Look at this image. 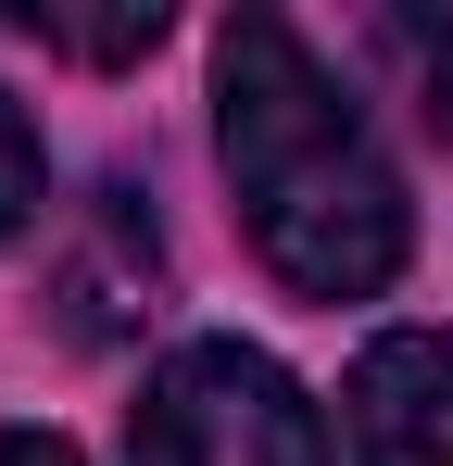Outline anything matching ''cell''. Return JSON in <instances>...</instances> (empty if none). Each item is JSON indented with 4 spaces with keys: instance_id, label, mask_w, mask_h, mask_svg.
I'll return each instance as SVG.
<instances>
[{
    "instance_id": "obj_6",
    "label": "cell",
    "mask_w": 453,
    "mask_h": 466,
    "mask_svg": "<svg viewBox=\"0 0 453 466\" xmlns=\"http://www.w3.org/2000/svg\"><path fill=\"white\" fill-rule=\"evenodd\" d=\"M38 215V127H25V101L0 88V239H25Z\"/></svg>"
},
{
    "instance_id": "obj_4",
    "label": "cell",
    "mask_w": 453,
    "mask_h": 466,
    "mask_svg": "<svg viewBox=\"0 0 453 466\" xmlns=\"http://www.w3.org/2000/svg\"><path fill=\"white\" fill-rule=\"evenodd\" d=\"M366 38H378V64L403 76V101L453 139V13H378Z\"/></svg>"
},
{
    "instance_id": "obj_5",
    "label": "cell",
    "mask_w": 453,
    "mask_h": 466,
    "mask_svg": "<svg viewBox=\"0 0 453 466\" xmlns=\"http://www.w3.org/2000/svg\"><path fill=\"white\" fill-rule=\"evenodd\" d=\"M25 38H51V51H76V64H126V51H151V38H164V13H151V0H126V13H64V0H25Z\"/></svg>"
},
{
    "instance_id": "obj_2",
    "label": "cell",
    "mask_w": 453,
    "mask_h": 466,
    "mask_svg": "<svg viewBox=\"0 0 453 466\" xmlns=\"http://www.w3.org/2000/svg\"><path fill=\"white\" fill-rule=\"evenodd\" d=\"M139 466H327V416L252 340H189L139 390Z\"/></svg>"
},
{
    "instance_id": "obj_1",
    "label": "cell",
    "mask_w": 453,
    "mask_h": 466,
    "mask_svg": "<svg viewBox=\"0 0 453 466\" xmlns=\"http://www.w3.org/2000/svg\"><path fill=\"white\" fill-rule=\"evenodd\" d=\"M215 152L252 215V252L302 303H366L403 278V177L353 114V88L277 13H239L215 38Z\"/></svg>"
},
{
    "instance_id": "obj_3",
    "label": "cell",
    "mask_w": 453,
    "mask_h": 466,
    "mask_svg": "<svg viewBox=\"0 0 453 466\" xmlns=\"http://www.w3.org/2000/svg\"><path fill=\"white\" fill-rule=\"evenodd\" d=\"M353 466H453V328H390L340 390Z\"/></svg>"
},
{
    "instance_id": "obj_7",
    "label": "cell",
    "mask_w": 453,
    "mask_h": 466,
    "mask_svg": "<svg viewBox=\"0 0 453 466\" xmlns=\"http://www.w3.org/2000/svg\"><path fill=\"white\" fill-rule=\"evenodd\" d=\"M0 466H76V441H51V429H0Z\"/></svg>"
}]
</instances>
